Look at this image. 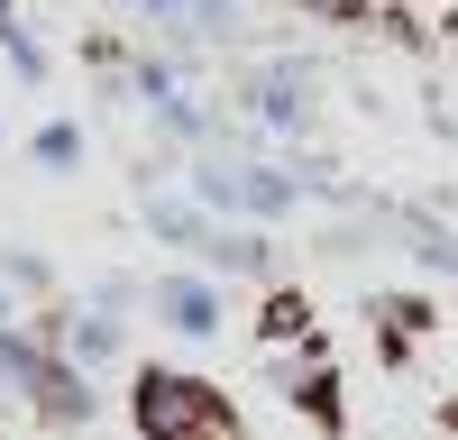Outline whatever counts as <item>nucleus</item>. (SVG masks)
Segmentation results:
<instances>
[{
  "mask_svg": "<svg viewBox=\"0 0 458 440\" xmlns=\"http://www.w3.org/2000/svg\"><path fill=\"white\" fill-rule=\"evenodd\" d=\"M138 413H147V422H220V403H211L202 385H174V377H147V385H138Z\"/></svg>",
  "mask_w": 458,
  "mask_h": 440,
  "instance_id": "nucleus-1",
  "label": "nucleus"
}]
</instances>
